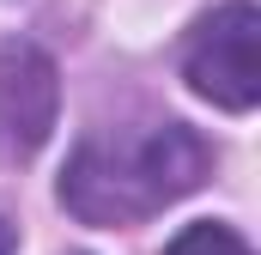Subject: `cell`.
Listing matches in <instances>:
<instances>
[{
	"label": "cell",
	"instance_id": "cell-1",
	"mask_svg": "<svg viewBox=\"0 0 261 255\" xmlns=\"http://www.w3.org/2000/svg\"><path fill=\"white\" fill-rule=\"evenodd\" d=\"M213 152L195 128L158 122L140 134H97L61 170V207L85 225H140L206 183Z\"/></svg>",
	"mask_w": 261,
	"mask_h": 255
},
{
	"label": "cell",
	"instance_id": "cell-2",
	"mask_svg": "<svg viewBox=\"0 0 261 255\" xmlns=\"http://www.w3.org/2000/svg\"><path fill=\"white\" fill-rule=\"evenodd\" d=\"M182 73L206 104L219 110H255L261 97V12L255 0H225L206 12L189 37Z\"/></svg>",
	"mask_w": 261,
	"mask_h": 255
},
{
	"label": "cell",
	"instance_id": "cell-3",
	"mask_svg": "<svg viewBox=\"0 0 261 255\" xmlns=\"http://www.w3.org/2000/svg\"><path fill=\"white\" fill-rule=\"evenodd\" d=\"M61 116V73L37 43L0 49V164H24L43 152Z\"/></svg>",
	"mask_w": 261,
	"mask_h": 255
},
{
	"label": "cell",
	"instance_id": "cell-5",
	"mask_svg": "<svg viewBox=\"0 0 261 255\" xmlns=\"http://www.w3.org/2000/svg\"><path fill=\"white\" fill-rule=\"evenodd\" d=\"M0 255H12V225L0 219Z\"/></svg>",
	"mask_w": 261,
	"mask_h": 255
},
{
	"label": "cell",
	"instance_id": "cell-4",
	"mask_svg": "<svg viewBox=\"0 0 261 255\" xmlns=\"http://www.w3.org/2000/svg\"><path fill=\"white\" fill-rule=\"evenodd\" d=\"M164 255H255V249H249V243H243L231 225H213V219H200V225H189V231H182V237H176Z\"/></svg>",
	"mask_w": 261,
	"mask_h": 255
}]
</instances>
